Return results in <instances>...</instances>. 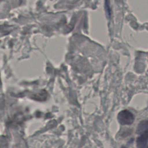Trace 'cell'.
I'll return each mask as SVG.
<instances>
[{
  "mask_svg": "<svg viewBox=\"0 0 148 148\" xmlns=\"http://www.w3.org/2000/svg\"><path fill=\"white\" fill-rule=\"evenodd\" d=\"M134 115L128 110L120 111L117 115V120L121 125H130L134 121Z\"/></svg>",
  "mask_w": 148,
  "mask_h": 148,
  "instance_id": "obj_1",
  "label": "cell"
},
{
  "mask_svg": "<svg viewBox=\"0 0 148 148\" xmlns=\"http://www.w3.org/2000/svg\"><path fill=\"white\" fill-rule=\"evenodd\" d=\"M148 142V130L144 131L136 139V146L138 148H144Z\"/></svg>",
  "mask_w": 148,
  "mask_h": 148,
  "instance_id": "obj_2",
  "label": "cell"
},
{
  "mask_svg": "<svg viewBox=\"0 0 148 148\" xmlns=\"http://www.w3.org/2000/svg\"><path fill=\"white\" fill-rule=\"evenodd\" d=\"M147 130H148V120H143L139 123L137 127L136 132L138 134H140Z\"/></svg>",
  "mask_w": 148,
  "mask_h": 148,
  "instance_id": "obj_3",
  "label": "cell"
}]
</instances>
